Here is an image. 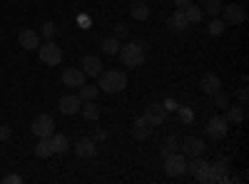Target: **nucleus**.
Segmentation results:
<instances>
[{"label":"nucleus","instance_id":"nucleus-34","mask_svg":"<svg viewBox=\"0 0 249 184\" xmlns=\"http://www.w3.org/2000/svg\"><path fill=\"white\" fill-rule=\"evenodd\" d=\"M10 137V127L8 125H0V142H5Z\"/></svg>","mask_w":249,"mask_h":184},{"label":"nucleus","instance_id":"nucleus-20","mask_svg":"<svg viewBox=\"0 0 249 184\" xmlns=\"http://www.w3.org/2000/svg\"><path fill=\"white\" fill-rule=\"evenodd\" d=\"M244 117H247L244 105H227V115H224V119L230 122V125H242Z\"/></svg>","mask_w":249,"mask_h":184},{"label":"nucleus","instance_id":"nucleus-1","mask_svg":"<svg viewBox=\"0 0 249 184\" xmlns=\"http://www.w3.org/2000/svg\"><path fill=\"white\" fill-rule=\"evenodd\" d=\"M120 60L124 67H140L144 63V57H147V45L142 43V40H130L127 45H120Z\"/></svg>","mask_w":249,"mask_h":184},{"label":"nucleus","instance_id":"nucleus-33","mask_svg":"<svg viewBox=\"0 0 249 184\" xmlns=\"http://www.w3.org/2000/svg\"><path fill=\"white\" fill-rule=\"evenodd\" d=\"M3 182L5 184H20V182H23V177H20V174H8V177H3Z\"/></svg>","mask_w":249,"mask_h":184},{"label":"nucleus","instance_id":"nucleus-10","mask_svg":"<svg viewBox=\"0 0 249 184\" xmlns=\"http://www.w3.org/2000/svg\"><path fill=\"white\" fill-rule=\"evenodd\" d=\"M222 20H224V25H242L244 20H247V13L242 5H222Z\"/></svg>","mask_w":249,"mask_h":184},{"label":"nucleus","instance_id":"nucleus-24","mask_svg":"<svg viewBox=\"0 0 249 184\" xmlns=\"http://www.w3.org/2000/svg\"><path fill=\"white\" fill-rule=\"evenodd\" d=\"M100 50L105 52V55H117L120 52V37H102V43H100Z\"/></svg>","mask_w":249,"mask_h":184},{"label":"nucleus","instance_id":"nucleus-30","mask_svg":"<svg viewBox=\"0 0 249 184\" xmlns=\"http://www.w3.org/2000/svg\"><path fill=\"white\" fill-rule=\"evenodd\" d=\"M207 30H210V35H222V33H224V20H222V17H212V20H210V28H207Z\"/></svg>","mask_w":249,"mask_h":184},{"label":"nucleus","instance_id":"nucleus-28","mask_svg":"<svg viewBox=\"0 0 249 184\" xmlns=\"http://www.w3.org/2000/svg\"><path fill=\"white\" fill-rule=\"evenodd\" d=\"M80 92H77V97L82 100V102H88V100H97V95H100V87H95V85H82V87H77Z\"/></svg>","mask_w":249,"mask_h":184},{"label":"nucleus","instance_id":"nucleus-5","mask_svg":"<svg viewBox=\"0 0 249 184\" xmlns=\"http://www.w3.org/2000/svg\"><path fill=\"white\" fill-rule=\"evenodd\" d=\"M204 132H207V137H210V139L219 142V139H224V137H227V132H230V122L224 119V115H214V117L207 119Z\"/></svg>","mask_w":249,"mask_h":184},{"label":"nucleus","instance_id":"nucleus-17","mask_svg":"<svg viewBox=\"0 0 249 184\" xmlns=\"http://www.w3.org/2000/svg\"><path fill=\"white\" fill-rule=\"evenodd\" d=\"M80 105H82V100H80L77 95H65V97H60V102H57V107H60L62 115H75V112H80Z\"/></svg>","mask_w":249,"mask_h":184},{"label":"nucleus","instance_id":"nucleus-7","mask_svg":"<svg viewBox=\"0 0 249 184\" xmlns=\"http://www.w3.org/2000/svg\"><path fill=\"white\" fill-rule=\"evenodd\" d=\"M53 132H55V119H53V115L43 112V115H37V117L33 119V134H35L37 139H48Z\"/></svg>","mask_w":249,"mask_h":184},{"label":"nucleus","instance_id":"nucleus-38","mask_svg":"<svg viewBox=\"0 0 249 184\" xmlns=\"http://www.w3.org/2000/svg\"><path fill=\"white\" fill-rule=\"evenodd\" d=\"M162 105H164V110H167V112H170V110H177V105H175V102H172V100H164V102H162Z\"/></svg>","mask_w":249,"mask_h":184},{"label":"nucleus","instance_id":"nucleus-35","mask_svg":"<svg viewBox=\"0 0 249 184\" xmlns=\"http://www.w3.org/2000/svg\"><path fill=\"white\" fill-rule=\"evenodd\" d=\"M237 97H239V102H242V105H244V107H247V100H249V92H247V90H244V87H242V90H239V95H237Z\"/></svg>","mask_w":249,"mask_h":184},{"label":"nucleus","instance_id":"nucleus-9","mask_svg":"<svg viewBox=\"0 0 249 184\" xmlns=\"http://www.w3.org/2000/svg\"><path fill=\"white\" fill-rule=\"evenodd\" d=\"M142 117L147 119L150 127H160V125H164V119H167V110H164L162 102H152V105H147Z\"/></svg>","mask_w":249,"mask_h":184},{"label":"nucleus","instance_id":"nucleus-15","mask_svg":"<svg viewBox=\"0 0 249 184\" xmlns=\"http://www.w3.org/2000/svg\"><path fill=\"white\" fill-rule=\"evenodd\" d=\"M199 87H202L204 95H214L217 90H222V80H219V75H214V72H204L202 80H199Z\"/></svg>","mask_w":249,"mask_h":184},{"label":"nucleus","instance_id":"nucleus-13","mask_svg":"<svg viewBox=\"0 0 249 184\" xmlns=\"http://www.w3.org/2000/svg\"><path fill=\"white\" fill-rule=\"evenodd\" d=\"M182 150H184V157H199V154H204V150H207V142L204 139H199V137H187L184 142H182Z\"/></svg>","mask_w":249,"mask_h":184},{"label":"nucleus","instance_id":"nucleus-2","mask_svg":"<svg viewBox=\"0 0 249 184\" xmlns=\"http://www.w3.org/2000/svg\"><path fill=\"white\" fill-rule=\"evenodd\" d=\"M97 87H100V92H107V95L122 92L127 87V75L122 70H102L97 75Z\"/></svg>","mask_w":249,"mask_h":184},{"label":"nucleus","instance_id":"nucleus-12","mask_svg":"<svg viewBox=\"0 0 249 184\" xmlns=\"http://www.w3.org/2000/svg\"><path fill=\"white\" fill-rule=\"evenodd\" d=\"M85 72H82L80 67H68L65 72H62V85L65 87H82L85 85Z\"/></svg>","mask_w":249,"mask_h":184},{"label":"nucleus","instance_id":"nucleus-23","mask_svg":"<svg viewBox=\"0 0 249 184\" xmlns=\"http://www.w3.org/2000/svg\"><path fill=\"white\" fill-rule=\"evenodd\" d=\"M80 115L85 117L88 122H95V119L100 117V107H97V102H95V100L82 102V105H80Z\"/></svg>","mask_w":249,"mask_h":184},{"label":"nucleus","instance_id":"nucleus-8","mask_svg":"<svg viewBox=\"0 0 249 184\" xmlns=\"http://www.w3.org/2000/svg\"><path fill=\"white\" fill-rule=\"evenodd\" d=\"M164 172H167L170 177H182L187 172V157L184 154H170V157H164Z\"/></svg>","mask_w":249,"mask_h":184},{"label":"nucleus","instance_id":"nucleus-29","mask_svg":"<svg viewBox=\"0 0 249 184\" xmlns=\"http://www.w3.org/2000/svg\"><path fill=\"white\" fill-rule=\"evenodd\" d=\"M57 33V25L53 23V20H48V23H43V28H40V37H45V40H53Z\"/></svg>","mask_w":249,"mask_h":184},{"label":"nucleus","instance_id":"nucleus-16","mask_svg":"<svg viewBox=\"0 0 249 184\" xmlns=\"http://www.w3.org/2000/svg\"><path fill=\"white\" fill-rule=\"evenodd\" d=\"M80 70L85 72L88 77H97V75L102 72L100 57H95V55H85V57H82V63H80Z\"/></svg>","mask_w":249,"mask_h":184},{"label":"nucleus","instance_id":"nucleus-26","mask_svg":"<svg viewBox=\"0 0 249 184\" xmlns=\"http://www.w3.org/2000/svg\"><path fill=\"white\" fill-rule=\"evenodd\" d=\"M35 157H37V159H48V157H53L50 137H48V139H37V145H35Z\"/></svg>","mask_w":249,"mask_h":184},{"label":"nucleus","instance_id":"nucleus-11","mask_svg":"<svg viewBox=\"0 0 249 184\" xmlns=\"http://www.w3.org/2000/svg\"><path fill=\"white\" fill-rule=\"evenodd\" d=\"M75 154H77L80 159H90V157H95V154H97V142L90 139V137L77 139V142H75Z\"/></svg>","mask_w":249,"mask_h":184},{"label":"nucleus","instance_id":"nucleus-31","mask_svg":"<svg viewBox=\"0 0 249 184\" xmlns=\"http://www.w3.org/2000/svg\"><path fill=\"white\" fill-rule=\"evenodd\" d=\"M212 97H214V102H217L219 107H227V105H230V97H227V95H224L222 90H217V92H214Z\"/></svg>","mask_w":249,"mask_h":184},{"label":"nucleus","instance_id":"nucleus-18","mask_svg":"<svg viewBox=\"0 0 249 184\" xmlns=\"http://www.w3.org/2000/svg\"><path fill=\"white\" fill-rule=\"evenodd\" d=\"M167 28L172 30V33H184L187 28H190V23H187V17H184V10H175L172 15H170V20H167Z\"/></svg>","mask_w":249,"mask_h":184},{"label":"nucleus","instance_id":"nucleus-22","mask_svg":"<svg viewBox=\"0 0 249 184\" xmlns=\"http://www.w3.org/2000/svg\"><path fill=\"white\" fill-rule=\"evenodd\" d=\"M130 17H132V20H147V17H150L147 0H135L132 8H130Z\"/></svg>","mask_w":249,"mask_h":184},{"label":"nucleus","instance_id":"nucleus-19","mask_svg":"<svg viewBox=\"0 0 249 184\" xmlns=\"http://www.w3.org/2000/svg\"><path fill=\"white\" fill-rule=\"evenodd\" d=\"M152 134V127L147 125V119L144 117H135V125H132V137L137 139V142H144Z\"/></svg>","mask_w":249,"mask_h":184},{"label":"nucleus","instance_id":"nucleus-21","mask_svg":"<svg viewBox=\"0 0 249 184\" xmlns=\"http://www.w3.org/2000/svg\"><path fill=\"white\" fill-rule=\"evenodd\" d=\"M50 147H53V154H65L70 150V142L65 134H60V132H53L50 134Z\"/></svg>","mask_w":249,"mask_h":184},{"label":"nucleus","instance_id":"nucleus-3","mask_svg":"<svg viewBox=\"0 0 249 184\" xmlns=\"http://www.w3.org/2000/svg\"><path fill=\"white\" fill-rule=\"evenodd\" d=\"M37 55H40V63L48 65V67H57L62 63V48L55 45V40H48L45 45H40Z\"/></svg>","mask_w":249,"mask_h":184},{"label":"nucleus","instance_id":"nucleus-27","mask_svg":"<svg viewBox=\"0 0 249 184\" xmlns=\"http://www.w3.org/2000/svg\"><path fill=\"white\" fill-rule=\"evenodd\" d=\"M202 15H204V13H202V8H199V5H195V3H190V5L184 8V17H187V23H190V25H192V23L197 25L199 20H202Z\"/></svg>","mask_w":249,"mask_h":184},{"label":"nucleus","instance_id":"nucleus-32","mask_svg":"<svg viewBox=\"0 0 249 184\" xmlns=\"http://www.w3.org/2000/svg\"><path fill=\"white\" fill-rule=\"evenodd\" d=\"M127 33H130V28L124 25V23H117L115 25V37H127Z\"/></svg>","mask_w":249,"mask_h":184},{"label":"nucleus","instance_id":"nucleus-25","mask_svg":"<svg viewBox=\"0 0 249 184\" xmlns=\"http://www.w3.org/2000/svg\"><path fill=\"white\" fill-rule=\"evenodd\" d=\"M202 13H207V15H212V17H219V13H222V0H202Z\"/></svg>","mask_w":249,"mask_h":184},{"label":"nucleus","instance_id":"nucleus-6","mask_svg":"<svg viewBox=\"0 0 249 184\" xmlns=\"http://www.w3.org/2000/svg\"><path fill=\"white\" fill-rule=\"evenodd\" d=\"M230 169H232L230 157H217L214 162H210L212 184H219V182H232V179H230Z\"/></svg>","mask_w":249,"mask_h":184},{"label":"nucleus","instance_id":"nucleus-14","mask_svg":"<svg viewBox=\"0 0 249 184\" xmlns=\"http://www.w3.org/2000/svg\"><path fill=\"white\" fill-rule=\"evenodd\" d=\"M18 43H20V48L23 50H37L40 48V33H35V30H20V35H18Z\"/></svg>","mask_w":249,"mask_h":184},{"label":"nucleus","instance_id":"nucleus-36","mask_svg":"<svg viewBox=\"0 0 249 184\" xmlns=\"http://www.w3.org/2000/svg\"><path fill=\"white\" fill-rule=\"evenodd\" d=\"M190 3H192V0H175V8H177V10H184Z\"/></svg>","mask_w":249,"mask_h":184},{"label":"nucleus","instance_id":"nucleus-4","mask_svg":"<svg viewBox=\"0 0 249 184\" xmlns=\"http://www.w3.org/2000/svg\"><path fill=\"white\" fill-rule=\"evenodd\" d=\"M187 172H190L197 182H202V184H212L210 162H207L202 154H199V157H192V162H187Z\"/></svg>","mask_w":249,"mask_h":184},{"label":"nucleus","instance_id":"nucleus-37","mask_svg":"<svg viewBox=\"0 0 249 184\" xmlns=\"http://www.w3.org/2000/svg\"><path fill=\"white\" fill-rule=\"evenodd\" d=\"M105 137H107V132H102V130H95V137H92V139H95V142H102Z\"/></svg>","mask_w":249,"mask_h":184}]
</instances>
